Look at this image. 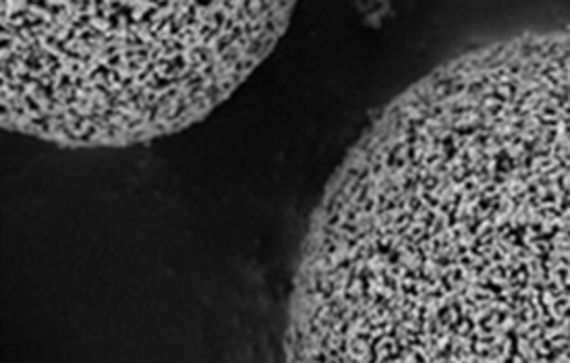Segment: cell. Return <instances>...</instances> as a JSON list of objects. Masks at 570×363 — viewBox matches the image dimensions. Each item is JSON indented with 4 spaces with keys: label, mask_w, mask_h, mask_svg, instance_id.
Returning a JSON list of instances; mask_svg holds the SVG:
<instances>
[{
    "label": "cell",
    "mask_w": 570,
    "mask_h": 363,
    "mask_svg": "<svg viewBox=\"0 0 570 363\" xmlns=\"http://www.w3.org/2000/svg\"><path fill=\"white\" fill-rule=\"evenodd\" d=\"M295 2L0 4V122L120 148L204 121L266 61Z\"/></svg>",
    "instance_id": "cell-2"
},
{
    "label": "cell",
    "mask_w": 570,
    "mask_h": 363,
    "mask_svg": "<svg viewBox=\"0 0 570 363\" xmlns=\"http://www.w3.org/2000/svg\"><path fill=\"white\" fill-rule=\"evenodd\" d=\"M286 363H570V31L384 108L312 218Z\"/></svg>",
    "instance_id": "cell-1"
}]
</instances>
